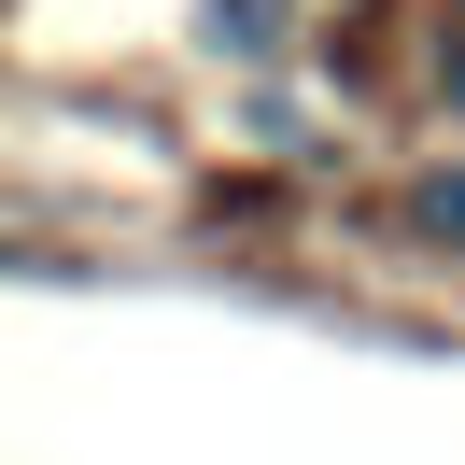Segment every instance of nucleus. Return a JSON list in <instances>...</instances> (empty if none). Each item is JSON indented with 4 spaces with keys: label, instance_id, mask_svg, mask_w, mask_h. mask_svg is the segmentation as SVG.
<instances>
[{
    "label": "nucleus",
    "instance_id": "f257e3e1",
    "mask_svg": "<svg viewBox=\"0 0 465 465\" xmlns=\"http://www.w3.org/2000/svg\"><path fill=\"white\" fill-rule=\"evenodd\" d=\"M212 43H226V57H282V43H296V0H212Z\"/></svg>",
    "mask_w": 465,
    "mask_h": 465
},
{
    "label": "nucleus",
    "instance_id": "f03ea898",
    "mask_svg": "<svg viewBox=\"0 0 465 465\" xmlns=\"http://www.w3.org/2000/svg\"><path fill=\"white\" fill-rule=\"evenodd\" d=\"M409 226H423V240H451V254H465V170H423V183H409Z\"/></svg>",
    "mask_w": 465,
    "mask_h": 465
},
{
    "label": "nucleus",
    "instance_id": "7ed1b4c3",
    "mask_svg": "<svg viewBox=\"0 0 465 465\" xmlns=\"http://www.w3.org/2000/svg\"><path fill=\"white\" fill-rule=\"evenodd\" d=\"M451 99H465V57H451Z\"/></svg>",
    "mask_w": 465,
    "mask_h": 465
}]
</instances>
